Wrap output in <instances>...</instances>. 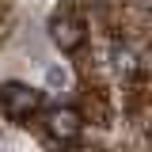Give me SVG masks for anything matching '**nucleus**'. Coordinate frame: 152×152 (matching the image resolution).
<instances>
[{
	"mask_svg": "<svg viewBox=\"0 0 152 152\" xmlns=\"http://www.w3.org/2000/svg\"><path fill=\"white\" fill-rule=\"evenodd\" d=\"M38 107V95L27 88V84H8L4 88V114L8 118H23Z\"/></svg>",
	"mask_w": 152,
	"mask_h": 152,
	"instance_id": "1",
	"label": "nucleus"
},
{
	"mask_svg": "<svg viewBox=\"0 0 152 152\" xmlns=\"http://www.w3.org/2000/svg\"><path fill=\"white\" fill-rule=\"evenodd\" d=\"M50 129H53L57 137H72V133L80 129V114L76 110H53L50 114Z\"/></svg>",
	"mask_w": 152,
	"mask_h": 152,
	"instance_id": "2",
	"label": "nucleus"
},
{
	"mask_svg": "<svg viewBox=\"0 0 152 152\" xmlns=\"http://www.w3.org/2000/svg\"><path fill=\"white\" fill-rule=\"evenodd\" d=\"M53 42H57V46H65V50H72L76 42H80L76 23H61V19H53Z\"/></svg>",
	"mask_w": 152,
	"mask_h": 152,
	"instance_id": "3",
	"label": "nucleus"
},
{
	"mask_svg": "<svg viewBox=\"0 0 152 152\" xmlns=\"http://www.w3.org/2000/svg\"><path fill=\"white\" fill-rule=\"evenodd\" d=\"M114 61H118V69H122V72H133V53H129V50H122V46H118V50H114Z\"/></svg>",
	"mask_w": 152,
	"mask_h": 152,
	"instance_id": "4",
	"label": "nucleus"
},
{
	"mask_svg": "<svg viewBox=\"0 0 152 152\" xmlns=\"http://www.w3.org/2000/svg\"><path fill=\"white\" fill-rule=\"evenodd\" d=\"M46 84H50V88H61V84H65V69H61V65H50V69H46Z\"/></svg>",
	"mask_w": 152,
	"mask_h": 152,
	"instance_id": "5",
	"label": "nucleus"
}]
</instances>
